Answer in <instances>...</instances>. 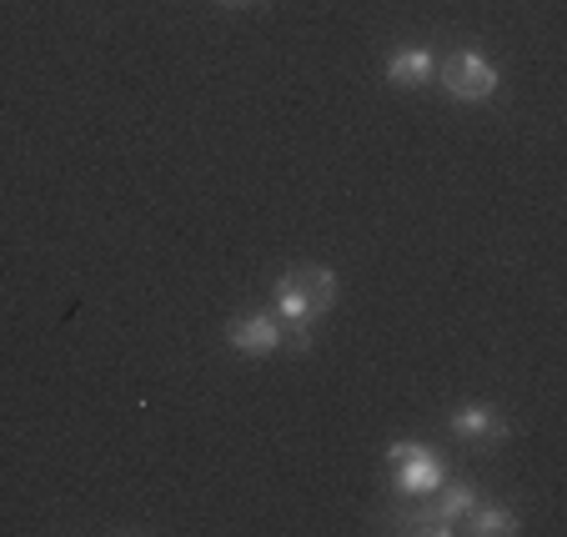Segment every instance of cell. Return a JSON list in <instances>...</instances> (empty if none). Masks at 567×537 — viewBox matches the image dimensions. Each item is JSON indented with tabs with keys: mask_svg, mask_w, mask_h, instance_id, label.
<instances>
[{
	"mask_svg": "<svg viewBox=\"0 0 567 537\" xmlns=\"http://www.w3.org/2000/svg\"><path fill=\"white\" fill-rule=\"evenodd\" d=\"M337 307V271L332 267H291L271 287V312L287 327L297 347H311V327Z\"/></svg>",
	"mask_w": 567,
	"mask_h": 537,
	"instance_id": "obj_1",
	"label": "cell"
},
{
	"mask_svg": "<svg viewBox=\"0 0 567 537\" xmlns=\"http://www.w3.org/2000/svg\"><path fill=\"white\" fill-rule=\"evenodd\" d=\"M386 467H392V497L396 503H422L447 483V463L417 437H396L386 447Z\"/></svg>",
	"mask_w": 567,
	"mask_h": 537,
	"instance_id": "obj_2",
	"label": "cell"
},
{
	"mask_svg": "<svg viewBox=\"0 0 567 537\" xmlns=\"http://www.w3.org/2000/svg\"><path fill=\"white\" fill-rule=\"evenodd\" d=\"M437 86L447 91L457 106H482V101H493L497 86H503V71L482 51L462 45V51H447L437 61Z\"/></svg>",
	"mask_w": 567,
	"mask_h": 537,
	"instance_id": "obj_3",
	"label": "cell"
},
{
	"mask_svg": "<svg viewBox=\"0 0 567 537\" xmlns=\"http://www.w3.org/2000/svg\"><path fill=\"white\" fill-rule=\"evenodd\" d=\"M226 347L236 357H277L287 347V327L277 322V312H236L226 322Z\"/></svg>",
	"mask_w": 567,
	"mask_h": 537,
	"instance_id": "obj_4",
	"label": "cell"
},
{
	"mask_svg": "<svg viewBox=\"0 0 567 537\" xmlns=\"http://www.w3.org/2000/svg\"><path fill=\"white\" fill-rule=\"evenodd\" d=\"M447 427H452V437L467 442V447H497V442L507 437V422L497 417L493 402H462V407H452Z\"/></svg>",
	"mask_w": 567,
	"mask_h": 537,
	"instance_id": "obj_5",
	"label": "cell"
},
{
	"mask_svg": "<svg viewBox=\"0 0 567 537\" xmlns=\"http://www.w3.org/2000/svg\"><path fill=\"white\" fill-rule=\"evenodd\" d=\"M386 81L396 91H422L437 81V51L432 45H396L386 55Z\"/></svg>",
	"mask_w": 567,
	"mask_h": 537,
	"instance_id": "obj_6",
	"label": "cell"
},
{
	"mask_svg": "<svg viewBox=\"0 0 567 537\" xmlns=\"http://www.w3.org/2000/svg\"><path fill=\"white\" fill-rule=\"evenodd\" d=\"M462 533H472V537H513L517 533V513L507 503H482L477 497V507L462 517Z\"/></svg>",
	"mask_w": 567,
	"mask_h": 537,
	"instance_id": "obj_7",
	"label": "cell"
},
{
	"mask_svg": "<svg viewBox=\"0 0 567 537\" xmlns=\"http://www.w3.org/2000/svg\"><path fill=\"white\" fill-rule=\"evenodd\" d=\"M216 6H247V0H216Z\"/></svg>",
	"mask_w": 567,
	"mask_h": 537,
	"instance_id": "obj_8",
	"label": "cell"
}]
</instances>
